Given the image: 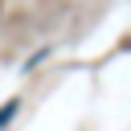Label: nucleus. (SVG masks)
Instances as JSON below:
<instances>
[{"label": "nucleus", "mask_w": 131, "mask_h": 131, "mask_svg": "<svg viewBox=\"0 0 131 131\" xmlns=\"http://www.w3.org/2000/svg\"><path fill=\"white\" fill-rule=\"evenodd\" d=\"M16 111H20V98H8V102L0 106V131H4L8 123H12V115H16Z\"/></svg>", "instance_id": "obj_1"}]
</instances>
